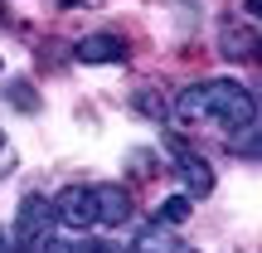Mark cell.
Wrapping results in <instances>:
<instances>
[{"label":"cell","instance_id":"cell-2","mask_svg":"<svg viewBox=\"0 0 262 253\" xmlns=\"http://www.w3.org/2000/svg\"><path fill=\"white\" fill-rule=\"evenodd\" d=\"M54 239V200L25 195L15 209V253H39Z\"/></svg>","mask_w":262,"mask_h":253},{"label":"cell","instance_id":"cell-1","mask_svg":"<svg viewBox=\"0 0 262 253\" xmlns=\"http://www.w3.org/2000/svg\"><path fill=\"white\" fill-rule=\"evenodd\" d=\"M175 117L185 127H204V122H219L228 131L238 127H253L257 122V98L248 93L243 83L233 78H209V83H194L175 98Z\"/></svg>","mask_w":262,"mask_h":253},{"label":"cell","instance_id":"cell-6","mask_svg":"<svg viewBox=\"0 0 262 253\" xmlns=\"http://www.w3.org/2000/svg\"><path fill=\"white\" fill-rule=\"evenodd\" d=\"M78 64H126V39L117 34H88L78 39Z\"/></svg>","mask_w":262,"mask_h":253},{"label":"cell","instance_id":"cell-15","mask_svg":"<svg viewBox=\"0 0 262 253\" xmlns=\"http://www.w3.org/2000/svg\"><path fill=\"white\" fill-rule=\"evenodd\" d=\"M58 5H63V10H73V5H83V0H58Z\"/></svg>","mask_w":262,"mask_h":253},{"label":"cell","instance_id":"cell-14","mask_svg":"<svg viewBox=\"0 0 262 253\" xmlns=\"http://www.w3.org/2000/svg\"><path fill=\"white\" fill-rule=\"evenodd\" d=\"M0 253H15V248H10V234H5V229H0Z\"/></svg>","mask_w":262,"mask_h":253},{"label":"cell","instance_id":"cell-4","mask_svg":"<svg viewBox=\"0 0 262 253\" xmlns=\"http://www.w3.org/2000/svg\"><path fill=\"white\" fill-rule=\"evenodd\" d=\"M54 224H63V229H93L97 224V209H93V185H68V190H58V200H54Z\"/></svg>","mask_w":262,"mask_h":253},{"label":"cell","instance_id":"cell-9","mask_svg":"<svg viewBox=\"0 0 262 253\" xmlns=\"http://www.w3.org/2000/svg\"><path fill=\"white\" fill-rule=\"evenodd\" d=\"M136 112H146V117H170V103H165V93L160 88H136Z\"/></svg>","mask_w":262,"mask_h":253},{"label":"cell","instance_id":"cell-3","mask_svg":"<svg viewBox=\"0 0 262 253\" xmlns=\"http://www.w3.org/2000/svg\"><path fill=\"white\" fill-rule=\"evenodd\" d=\"M165 151L175 156V170L185 176V195H189V200H199V195H209V190H214V170L204 166V156H199V151L185 146V137H165Z\"/></svg>","mask_w":262,"mask_h":253},{"label":"cell","instance_id":"cell-13","mask_svg":"<svg viewBox=\"0 0 262 253\" xmlns=\"http://www.w3.org/2000/svg\"><path fill=\"white\" fill-rule=\"evenodd\" d=\"M88 253H131V248H126V244H93Z\"/></svg>","mask_w":262,"mask_h":253},{"label":"cell","instance_id":"cell-11","mask_svg":"<svg viewBox=\"0 0 262 253\" xmlns=\"http://www.w3.org/2000/svg\"><path fill=\"white\" fill-rule=\"evenodd\" d=\"M180 219H189V195H170V200H160L156 224H180Z\"/></svg>","mask_w":262,"mask_h":253},{"label":"cell","instance_id":"cell-5","mask_svg":"<svg viewBox=\"0 0 262 253\" xmlns=\"http://www.w3.org/2000/svg\"><path fill=\"white\" fill-rule=\"evenodd\" d=\"M93 209H97V224L117 229L131 219V195L122 185H93Z\"/></svg>","mask_w":262,"mask_h":253},{"label":"cell","instance_id":"cell-16","mask_svg":"<svg viewBox=\"0 0 262 253\" xmlns=\"http://www.w3.org/2000/svg\"><path fill=\"white\" fill-rule=\"evenodd\" d=\"M185 253H194V248H185Z\"/></svg>","mask_w":262,"mask_h":253},{"label":"cell","instance_id":"cell-12","mask_svg":"<svg viewBox=\"0 0 262 253\" xmlns=\"http://www.w3.org/2000/svg\"><path fill=\"white\" fill-rule=\"evenodd\" d=\"M257 15H262V0H243V20L248 25H257Z\"/></svg>","mask_w":262,"mask_h":253},{"label":"cell","instance_id":"cell-7","mask_svg":"<svg viewBox=\"0 0 262 253\" xmlns=\"http://www.w3.org/2000/svg\"><path fill=\"white\" fill-rule=\"evenodd\" d=\"M219 44H224L228 59H253V54H257V34H253L248 20H228L224 34H219Z\"/></svg>","mask_w":262,"mask_h":253},{"label":"cell","instance_id":"cell-8","mask_svg":"<svg viewBox=\"0 0 262 253\" xmlns=\"http://www.w3.org/2000/svg\"><path fill=\"white\" fill-rule=\"evenodd\" d=\"M131 253H185V244L175 234H165V224H156L141 234V244H131Z\"/></svg>","mask_w":262,"mask_h":253},{"label":"cell","instance_id":"cell-10","mask_svg":"<svg viewBox=\"0 0 262 253\" xmlns=\"http://www.w3.org/2000/svg\"><path fill=\"white\" fill-rule=\"evenodd\" d=\"M5 98H10V103L19 107V112H39V93H34V83H29V78H15Z\"/></svg>","mask_w":262,"mask_h":253}]
</instances>
